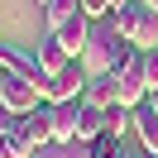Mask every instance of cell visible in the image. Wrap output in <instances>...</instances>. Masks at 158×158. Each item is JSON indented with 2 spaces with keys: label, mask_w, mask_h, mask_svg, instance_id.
Listing matches in <instances>:
<instances>
[{
  "label": "cell",
  "mask_w": 158,
  "mask_h": 158,
  "mask_svg": "<svg viewBox=\"0 0 158 158\" xmlns=\"http://www.w3.org/2000/svg\"><path fill=\"white\" fill-rule=\"evenodd\" d=\"M129 48L134 43L129 39H120V29H115V19H96L91 24V43H86V53H81V62H86V72L96 77V72H115L120 62L129 58Z\"/></svg>",
  "instance_id": "cell-1"
},
{
  "label": "cell",
  "mask_w": 158,
  "mask_h": 158,
  "mask_svg": "<svg viewBox=\"0 0 158 158\" xmlns=\"http://www.w3.org/2000/svg\"><path fill=\"white\" fill-rule=\"evenodd\" d=\"M110 19H115L120 39H129L139 53H153V48H158V10H148L144 0H129V5H120Z\"/></svg>",
  "instance_id": "cell-2"
},
{
  "label": "cell",
  "mask_w": 158,
  "mask_h": 158,
  "mask_svg": "<svg viewBox=\"0 0 158 158\" xmlns=\"http://www.w3.org/2000/svg\"><path fill=\"white\" fill-rule=\"evenodd\" d=\"M39 72H19V67H0V106L10 115H29L39 106Z\"/></svg>",
  "instance_id": "cell-3"
},
{
  "label": "cell",
  "mask_w": 158,
  "mask_h": 158,
  "mask_svg": "<svg viewBox=\"0 0 158 158\" xmlns=\"http://www.w3.org/2000/svg\"><path fill=\"white\" fill-rule=\"evenodd\" d=\"M115 86H120V106H144L148 101V81H144V53L129 48V58L115 67Z\"/></svg>",
  "instance_id": "cell-4"
},
{
  "label": "cell",
  "mask_w": 158,
  "mask_h": 158,
  "mask_svg": "<svg viewBox=\"0 0 158 158\" xmlns=\"http://www.w3.org/2000/svg\"><path fill=\"white\" fill-rule=\"evenodd\" d=\"M15 134H19L29 148L53 144V106H48V101H39L29 115H15Z\"/></svg>",
  "instance_id": "cell-5"
},
{
  "label": "cell",
  "mask_w": 158,
  "mask_h": 158,
  "mask_svg": "<svg viewBox=\"0 0 158 158\" xmlns=\"http://www.w3.org/2000/svg\"><path fill=\"white\" fill-rule=\"evenodd\" d=\"M81 101H53V144H77Z\"/></svg>",
  "instance_id": "cell-6"
},
{
  "label": "cell",
  "mask_w": 158,
  "mask_h": 158,
  "mask_svg": "<svg viewBox=\"0 0 158 158\" xmlns=\"http://www.w3.org/2000/svg\"><path fill=\"white\" fill-rule=\"evenodd\" d=\"M91 24H96L91 15H72V19L58 29V43L67 48V58H81V53H86V43H91Z\"/></svg>",
  "instance_id": "cell-7"
},
{
  "label": "cell",
  "mask_w": 158,
  "mask_h": 158,
  "mask_svg": "<svg viewBox=\"0 0 158 158\" xmlns=\"http://www.w3.org/2000/svg\"><path fill=\"white\" fill-rule=\"evenodd\" d=\"M106 134V106L81 96V120H77V144H91V139Z\"/></svg>",
  "instance_id": "cell-8"
},
{
  "label": "cell",
  "mask_w": 158,
  "mask_h": 158,
  "mask_svg": "<svg viewBox=\"0 0 158 158\" xmlns=\"http://www.w3.org/2000/svg\"><path fill=\"white\" fill-rule=\"evenodd\" d=\"M34 58H39V72H43V77H58V72L72 62V58H67V48L58 43V34H48V39L34 48Z\"/></svg>",
  "instance_id": "cell-9"
},
{
  "label": "cell",
  "mask_w": 158,
  "mask_h": 158,
  "mask_svg": "<svg viewBox=\"0 0 158 158\" xmlns=\"http://www.w3.org/2000/svg\"><path fill=\"white\" fill-rule=\"evenodd\" d=\"M134 134H139V148L144 153H158V115H153V106H134Z\"/></svg>",
  "instance_id": "cell-10"
},
{
  "label": "cell",
  "mask_w": 158,
  "mask_h": 158,
  "mask_svg": "<svg viewBox=\"0 0 158 158\" xmlns=\"http://www.w3.org/2000/svg\"><path fill=\"white\" fill-rule=\"evenodd\" d=\"M86 101H96V106H115V101H120L115 72H96V77L86 81Z\"/></svg>",
  "instance_id": "cell-11"
},
{
  "label": "cell",
  "mask_w": 158,
  "mask_h": 158,
  "mask_svg": "<svg viewBox=\"0 0 158 158\" xmlns=\"http://www.w3.org/2000/svg\"><path fill=\"white\" fill-rule=\"evenodd\" d=\"M81 15V0H43V19H48V34H58L62 24Z\"/></svg>",
  "instance_id": "cell-12"
},
{
  "label": "cell",
  "mask_w": 158,
  "mask_h": 158,
  "mask_svg": "<svg viewBox=\"0 0 158 158\" xmlns=\"http://www.w3.org/2000/svg\"><path fill=\"white\" fill-rule=\"evenodd\" d=\"M125 129H134V110L129 106H106V134H115V139H125Z\"/></svg>",
  "instance_id": "cell-13"
},
{
  "label": "cell",
  "mask_w": 158,
  "mask_h": 158,
  "mask_svg": "<svg viewBox=\"0 0 158 158\" xmlns=\"http://www.w3.org/2000/svg\"><path fill=\"white\" fill-rule=\"evenodd\" d=\"M86 158H125V139H115V134L91 139V144H86Z\"/></svg>",
  "instance_id": "cell-14"
},
{
  "label": "cell",
  "mask_w": 158,
  "mask_h": 158,
  "mask_svg": "<svg viewBox=\"0 0 158 158\" xmlns=\"http://www.w3.org/2000/svg\"><path fill=\"white\" fill-rule=\"evenodd\" d=\"M34 158H86V148H72V144H43V148H34Z\"/></svg>",
  "instance_id": "cell-15"
},
{
  "label": "cell",
  "mask_w": 158,
  "mask_h": 158,
  "mask_svg": "<svg viewBox=\"0 0 158 158\" xmlns=\"http://www.w3.org/2000/svg\"><path fill=\"white\" fill-rule=\"evenodd\" d=\"M144 81H148V91H158V48L144 53Z\"/></svg>",
  "instance_id": "cell-16"
},
{
  "label": "cell",
  "mask_w": 158,
  "mask_h": 158,
  "mask_svg": "<svg viewBox=\"0 0 158 158\" xmlns=\"http://www.w3.org/2000/svg\"><path fill=\"white\" fill-rule=\"evenodd\" d=\"M81 15H91V19H106V15H110V0H81Z\"/></svg>",
  "instance_id": "cell-17"
},
{
  "label": "cell",
  "mask_w": 158,
  "mask_h": 158,
  "mask_svg": "<svg viewBox=\"0 0 158 158\" xmlns=\"http://www.w3.org/2000/svg\"><path fill=\"white\" fill-rule=\"evenodd\" d=\"M10 129H15V115H10V110H5V106H0V139L10 134Z\"/></svg>",
  "instance_id": "cell-18"
},
{
  "label": "cell",
  "mask_w": 158,
  "mask_h": 158,
  "mask_svg": "<svg viewBox=\"0 0 158 158\" xmlns=\"http://www.w3.org/2000/svg\"><path fill=\"white\" fill-rule=\"evenodd\" d=\"M148 106H153V115H158V91H148Z\"/></svg>",
  "instance_id": "cell-19"
},
{
  "label": "cell",
  "mask_w": 158,
  "mask_h": 158,
  "mask_svg": "<svg viewBox=\"0 0 158 158\" xmlns=\"http://www.w3.org/2000/svg\"><path fill=\"white\" fill-rule=\"evenodd\" d=\"M0 67H10V62H5V43H0Z\"/></svg>",
  "instance_id": "cell-20"
},
{
  "label": "cell",
  "mask_w": 158,
  "mask_h": 158,
  "mask_svg": "<svg viewBox=\"0 0 158 158\" xmlns=\"http://www.w3.org/2000/svg\"><path fill=\"white\" fill-rule=\"evenodd\" d=\"M144 5H148V10H158V0H144Z\"/></svg>",
  "instance_id": "cell-21"
},
{
  "label": "cell",
  "mask_w": 158,
  "mask_h": 158,
  "mask_svg": "<svg viewBox=\"0 0 158 158\" xmlns=\"http://www.w3.org/2000/svg\"><path fill=\"white\" fill-rule=\"evenodd\" d=\"M139 158H158V153H144V148H139Z\"/></svg>",
  "instance_id": "cell-22"
},
{
  "label": "cell",
  "mask_w": 158,
  "mask_h": 158,
  "mask_svg": "<svg viewBox=\"0 0 158 158\" xmlns=\"http://www.w3.org/2000/svg\"><path fill=\"white\" fill-rule=\"evenodd\" d=\"M125 158H139V153H129V148H125Z\"/></svg>",
  "instance_id": "cell-23"
}]
</instances>
